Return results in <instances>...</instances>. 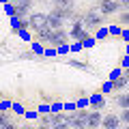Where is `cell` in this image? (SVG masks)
Returning a JSON list of instances; mask_svg holds the SVG:
<instances>
[{"label":"cell","mask_w":129,"mask_h":129,"mask_svg":"<svg viewBox=\"0 0 129 129\" xmlns=\"http://www.w3.org/2000/svg\"><path fill=\"white\" fill-rule=\"evenodd\" d=\"M52 15H56L58 19H73L75 17V7H73V0H64V2H60V5H56L54 9L50 11Z\"/></svg>","instance_id":"cell-1"},{"label":"cell","mask_w":129,"mask_h":129,"mask_svg":"<svg viewBox=\"0 0 129 129\" xmlns=\"http://www.w3.org/2000/svg\"><path fill=\"white\" fill-rule=\"evenodd\" d=\"M80 22H82V26H84V30H95V28H99L101 26V22H103V17L99 13H97V9H90V11H86V13L80 17Z\"/></svg>","instance_id":"cell-2"},{"label":"cell","mask_w":129,"mask_h":129,"mask_svg":"<svg viewBox=\"0 0 129 129\" xmlns=\"http://www.w3.org/2000/svg\"><path fill=\"white\" fill-rule=\"evenodd\" d=\"M120 11V5H118V0H99V11L97 13L101 15H114Z\"/></svg>","instance_id":"cell-3"},{"label":"cell","mask_w":129,"mask_h":129,"mask_svg":"<svg viewBox=\"0 0 129 129\" xmlns=\"http://www.w3.org/2000/svg\"><path fill=\"white\" fill-rule=\"evenodd\" d=\"M67 37H69L67 30H64V28H58V30H52L50 32V37H47L45 41L50 43V45H54V47H62L64 43H67Z\"/></svg>","instance_id":"cell-4"},{"label":"cell","mask_w":129,"mask_h":129,"mask_svg":"<svg viewBox=\"0 0 129 129\" xmlns=\"http://www.w3.org/2000/svg\"><path fill=\"white\" fill-rule=\"evenodd\" d=\"M67 35L73 37V39H78V41L88 39V37H86V30H84V26H82V22H80V15H75V17H73V24H71V28H69Z\"/></svg>","instance_id":"cell-5"},{"label":"cell","mask_w":129,"mask_h":129,"mask_svg":"<svg viewBox=\"0 0 129 129\" xmlns=\"http://www.w3.org/2000/svg\"><path fill=\"white\" fill-rule=\"evenodd\" d=\"M26 24H28V28L35 30V32H39L41 28L47 26V24H45V15H43V13H32V15H28Z\"/></svg>","instance_id":"cell-6"},{"label":"cell","mask_w":129,"mask_h":129,"mask_svg":"<svg viewBox=\"0 0 129 129\" xmlns=\"http://www.w3.org/2000/svg\"><path fill=\"white\" fill-rule=\"evenodd\" d=\"M101 118H103L101 110H90L86 116V127L88 129H99L101 127Z\"/></svg>","instance_id":"cell-7"},{"label":"cell","mask_w":129,"mask_h":129,"mask_svg":"<svg viewBox=\"0 0 129 129\" xmlns=\"http://www.w3.org/2000/svg\"><path fill=\"white\" fill-rule=\"evenodd\" d=\"M30 2H17V5H13V15L17 19H26L28 15H30Z\"/></svg>","instance_id":"cell-8"},{"label":"cell","mask_w":129,"mask_h":129,"mask_svg":"<svg viewBox=\"0 0 129 129\" xmlns=\"http://www.w3.org/2000/svg\"><path fill=\"white\" fill-rule=\"evenodd\" d=\"M101 127L103 129H120V120L116 114H106L101 118Z\"/></svg>","instance_id":"cell-9"},{"label":"cell","mask_w":129,"mask_h":129,"mask_svg":"<svg viewBox=\"0 0 129 129\" xmlns=\"http://www.w3.org/2000/svg\"><path fill=\"white\" fill-rule=\"evenodd\" d=\"M127 82H129V80H127V73H120L118 78H114L110 84H112L114 90H125V88H127Z\"/></svg>","instance_id":"cell-10"},{"label":"cell","mask_w":129,"mask_h":129,"mask_svg":"<svg viewBox=\"0 0 129 129\" xmlns=\"http://www.w3.org/2000/svg\"><path fill=\"white\" fill-rule=\"evenodd\" d=\"M116 101H118L120 110H129V97H127V92H120V95L116 97Z\"/></svg>","instance_id":"cell-11"},{"label":"cell","mask_w":129,"mask_h":129,"mask_svg":"<svg viewBox=\"0 0 129 129\" xmlns=\"http://www.w3.org/2000/svg\"><path fill=\"white\" fill-rule=\"evenodd\" d=\"M90 106H92V108H99V110H101V108L106 106V99H103L101 95H95V97H90Z\"/></svg>","instance_id":"cell-12"},{"label":"cell","mask_w":129,"mask_h":129,"mask_svg":"<svg viewBox=\"0 0 129 129\" xmlns=\"http://www.w3.org/2000/svg\"><path fill=\"white\" fill-rule=\"evenodd\" d=\"M120 120V125H127L129 123V110H120V114H116Z\"/></svg>","instance_id":"cell-13"},{"label":"cell","mask_w":129,"mask_h":129,"mask_svg":"<svg viewBox=\"0 0 129 129\" xmlns=\"http://www.w3.org/2000/svg\"><path fill=\"white\" fill-rule=\"evenodd\" d=\"M127 22H129V15H127V11H123V13H120V24L127 26Z\"/></svg>","instance_id":"cell-14"},{"label":"cell","mask_w":129,"mask_h":129,"mask_svg":"<svg viewBox=\"0 0 129 129\" xmlns=\"http://www.w3.org/2000/svg\"><path fill=\"white\" fill-rule=\"evenodd\" d=\"M0 129H19V127H17L15 123H13V120H9V123H7V125H2Z\"/></svg>","instance_id":"cell-15"},{"label":"cell","mask_w":129,"mask_h":129,"mask_svg":"<svg viewBox=\"0 0 129 129\" xmlns=\"http://www.w3.org/2000/svg\"><path fill=\"white\" fill-rule=\"evenodd\" d=\"M50 110H52V112H60V110H62V106H60V103H54Z\"/></svg>","instance_id":"cell-16"},{"label":"cell","mask_w":129,"mask_h":129,"mask_svg":"<svg viewBox=\"0 0 129 129\" xmlns=\"http://www.w3.org/2000/svg\"><path fill=\"white\" fill-rule=\"evenodd\" d=\"M35 129H52V127H50V125H37Z\"/></svg>","instance_id":"cell-17"},{"label":"cell","mask_w":129,"mask_h":129,"mask_svg":"<svg viewBox=\"0 0 129 129\" xmlns=\"http://www.w3.org/2000/svg\"><path fill=\"white\" fill-rule=\"evenodd\" d=\"M19 129H35V125H22Z\"/></svg>","instance_id":"cell-18"},{"label":"cell","mask_w":129,"mask_h":129,"mask_svg":"<svg viewBox=\"0 0 129 129\" xmlns=\"http://www.w3.org/2000/svg\"><path fill=\"white\" fill-rule=\"evenodd\" d=\"M11 2H15V5H17V2H32V0H11Z\"/></svg>","instance_id":"cell-19"},{"label":"cell","mask_w":129,"mask_h":129,"mask_svg":"<svg viewBox=\"0 0 129 129\" xmlns=\"http://www.w3.org/2000/svg\"><path fill=\"white\" fill-rule=\"evenodd\" d=\"M52 2H56V5H60V2H64V0H52Z\"/></svg>","instance_id":"cell-20"},{"label":"cell","mask_w":129,"mask_h":129,"mask_svg":"<svg viewBox=\"0 0 129 129\" xmlns=\"http://www.w3.org/2000/svg\"><path fill=\"white\" fill-rule=\"evenodd\" d=\"M99 129H103V127H99Z\"/></svg>","instance_id":"cell-21"}]
</instances>
